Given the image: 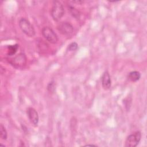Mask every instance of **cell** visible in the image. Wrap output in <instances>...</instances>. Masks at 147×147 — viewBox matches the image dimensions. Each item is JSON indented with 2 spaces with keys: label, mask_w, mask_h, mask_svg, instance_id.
<instances>
[{
  "label": "cell",
  "mask_w": 147,
  "mask_h": 147,
  "mask_svg": "<svg viewBox=\"0 0 147 147\" xmlns=\"http://www.w3.org/2000/svg\"><path fill=\"white\" fill-rule=\"evenodd\" d=\"M19 46L18 44H14L13 45H9L7 47L8 49V52H7V55L9 56H13V55H14L16 53V52H17V51L18 50Z\"/></svg>",
  "instance_id": "cell-11"
},
{
  "label": "cell",
  "mask_w": 147,
  "mask_h": 147,
  "mask_svg": "<svg viewBox=\"0 0 147 147\" xmlns=\"http://www.w3.org/2000/svg\"><path fill=\"white\" fill-rule=\"evenodd\" d=\"M19 26L22 32L26 36L32 37L35 35V30L31 23L25 18H21L18 22Z\"/></svg>",
  "instance_id": "cell-2"
},
{
  "label": "cell",
  "mask_w": 147,
  "mask_h": 147,
  "mask_svg": "<svg viewBox=\"0 0 147 147\" xmlns=\"http://www.w3.org/2000/svg\"><path fill=\"white\" fill-rule=\"evenodd\" d=\"M42 34L44 37L50 43L56 44L58 41V37L54 30L48 26H45L42 29Z\"/></svg>",
  "instance_id": "cell-4"
},
{
  "label": "cell",
  "mask_w": 147,
  "mask_h": 147,
  "mask_svg": "<svg viewBox=\"0 0 147 147\" xmlns=\"http://www.w3.org/2000/svg\"><path fill=\"white\" fill-rule=\"evenodd\" d=\"M26 114L30 123L34 126H37L39 122V116L36 110L33 107H28Z\"/></svg>",
  "instance_id": "cell-7"
},
{
  "label": "cell",
  "mask_w": 147,
  "mask_h": 147,
  "mask_svg": "<svg viewBox=\"0 0 147 147\" xmlns=\"http://www.w3.org/2000/svg\"><path fill=\"white\" fill-rule=\"evenodd\" d=\"M56 89V84H55V82L53 80L51 81L48 86H47V90L48 91H49L50 92H54Z\"/></svg>",
  "instance_id": "cell-13"
},
{
  "label": "cell",
  "mask_w": 147,
  "mask_h": 147,
  "mask_svg": "<svg viewBox=\"0 0 147 147\" xmlns=\"http://www.w3.org/2000/svg\"><path fill=\"white\" fill-rule=\"evenodd\" d=\"M64 14V9L62 3L58 1L53 2L51 10V15L56 21H59Z\"/></svg>",
  "instance_id": "cell-1"
},
{
  "label": "cell",
  "mask_w": 147,
  "mask_h": 147,
  "mask_svg": "<svg viewBox=\"0 0 147 147\" xmlns=\"http://www.w3.org/2000/svg\"><path fill=\"white\" fill-rule=\"evenodd\" d=\"M58 31L62 34L69 36L71 34L74 30L73 26L68 22H61L57 26Z\"/></svg>",
  "instance_id": "cell-6"
},
{
  "label": "cell",
  "mask_w": 147,
  "mask_h": 147,
  "mask_svg": "<svg viewBox=\"0 0 147 147\" xmlns=\"http://www.w3.org/2000/svg\"><path fill=\"white\" fill-rule=\"evenodd\" d=\"M101 83L103 89L108 90L110 88L111 86V80L109 72L107 71L103 72L101 77Z\"/></svg>",
  "instance_id": "cell-8"
},
{
  "label": "cell",
  "mask_w": 147,
  "mask_h": 147,
  "mask_svg": "<svg viewBox=\"0 0 147 147\" xmlns=\"http://www.w3.org/2000/svg\"><path fill=\"white\" fill-rule=\"evenodd\" d=\"M0 146H5V145H2V144H0Z\"/></svg>",
  "instance_id": "cell-16"
},
{
  "label": "cell",
  "mask_w": 147,
  "mask_h": 147,
  "mask_svg": "<svg viewBox=\"0 0 147 147\" xmlns=\"http://www.w3.org/2000/svg\"><path fill=\"white\" fill-rule=\"evenodd\" d=\"M9 62L14 68L17 69L23 68L26 64V57L24 53H20L10 59Z\"/></svg>",
  "instance_id": "cell-3"
},
{
  "label": "cell",
  "mask_w": 147,
  "mask_h": 147,
  "mask_svg": "<svg viewBox=\"0 0 147 147\" xmlns=\"http://www.w3.org/2000/svg\"><path fill=\"white\" fill-rule=\"evenodd\" d=\"M84 146H96V145L94 144H86Z\"/></svg>",
  "instance_id": "cell-15"
},
{
  "label": "cell",
  "mask_w": 147,
  "mask_h": 147,
  "mask_svg": "<svg viewBox=\"0 0 147 147\" xmlns=\"http://www.w3.org/2000/svg\"><path fill=\"white\" fill-rule=\"evenodd\" d=\"M0 136L2 140H6L7 138V133L2 123L0 125Z\"/></svg>",
  "instance_id": "cell-12"
},
{
  "label": "cell",
  "mask_w": 147,
  "mask_h": 147,
  "mask_svg": "<svg viewBox=\"0 0 147 147\" xmlns=\"http://www.w3.org/2000/svg\"><path fill=\"white\" fill-rule=\"evenodd\" d=\"M78 47V45L75 42H72L71 44H69L67 47V49L69 51H74L77 49Z\"/></svg>",
  "instance_id": "cell-14"
},
{
  "label": "cell",
  "mask_w": 147,
  "mask_h": 147,
  "mask_svg": "<svg viewBox=\"0 0 147 147\" xmlns=\"http://www.w3.org/2000/svg\"><path fill=\"white\" fill-rule=\"evenodd\" d=\"M68 10L69 11L73 17H74L75 18H79V17H80V13L74 6L69 5V6H68Z\"/></svg>",
  "instance_id": "cell-10"
},
{
  "label": "cell",
  "mask_w": 147,
  "mask_h": 147,
  "mask_svg": "<svg viewBox=\"0 0 147 147\" xmlns=\"http://www.w3.org/2000/svg\"><path fill=\"white\" fill-rule=\"evenodd\" d=\"M141 138V133L140 131L130 134L126 139L125 146L126 147H136L139 144Z\"/></svg>",
  "instance_id": "cell-5"
},
{
  "label": "cell",
  "mask_w": 147,
  "mask_h": 147,
  "mask_svg": "<svg viewBox=\"0 0 147 147\" xmlns=\"http://www.w3.org/2000/svg\"><path fill=\"white\" fill-rule=\"evenodd\" d=\"M127 78L130 81L135 82L140 80L141 78V74L137 71H133L129 73Z\"/></svg>",
  "instance_id": "cell-9"
}]
</instances>
